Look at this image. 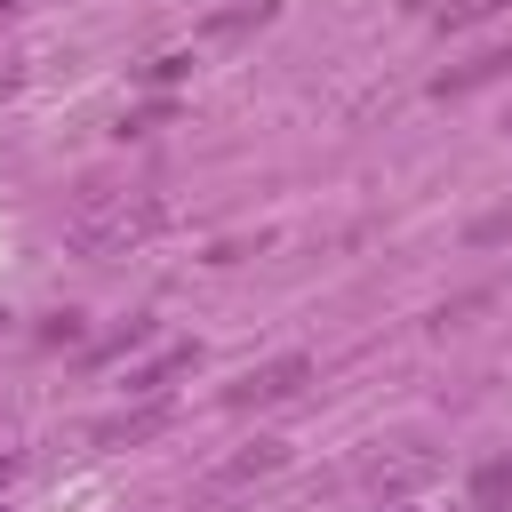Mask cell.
<instances>
[{
	"instance_id": "5b68a950",
	"label": "cell",
	"mask_w": 512,
	"mask_h": 512,
	"mask_svg": "<svg viewBox=\"0 0 512 512\" xmlns=\"http://www.w3.org/2000/svg\"><path fill=\"white\" fill-rule=\"evenodd\" d=\"M192 360H200V352H192V344H168V352H160V360H152V368H136V376H128V384H120V392H128V400H160V392H168V376H184V368H192Z\"/></svg>"
},
{
	"instance_id": "5bb4252c",
	"label": "cell",
	"mask_w": 512,
	"mask_h": 512,
	"mask_svg": "<svg viewBox=\"0 0 512 512\" xmlns=\"http://www.w3.org/2000/svg\"><path fill=\"white\" fill-rule=\"evenodd\" d=\"M400 512H416V504H400Z\"/></svg>"
},
{
	"instance_id": "4fadbf2b",
	"label": "cell",
	"mask_w": 512,
	"mask_h": 512,
	"mask_svg": "<svg viewBox=\"0 0 512 512\" xmlns=\"http://www.w3.org/2000/svg\"><path fill=\"white\" fill-rule=\"evenodd\" d=\"M8 480H16V464H0V488H8Z\"/></svg>"
},
{
	"instance_id": "8992f818",
	"label": "cell",
	"mask_w": 512,
	"mask_h": 512,
	"mask_svg": "<svg viewBox=\"0 0 512 512\" xmlns=\"http://www.w3.org/2000/svg\"><path fill=\"white\" fill-rule=\"evenodd\" d=\"M288 464V448L280 440H256V448H240L232 464H216V488H248V480H264V472H280Z\"/></svg>"
},
{
	"instance_id": "277c9868",
	"label": "cell",
	"mask_w": 512,
	"mask_h": 512,
	"mask_svg": "<svg viewBox=\"0 0 512 512\" xmlns=\"http://www.w3.org/2000/svg\"><path fill=\"white\" fill-rule=\"evenodd\" d=\"M160 424H168V400H136V408H120V416H104L88 440H96V448H120V440H152Z\"/></svg>"
},
{
	"instance_id": "3957f363",
	"label": "cell",
	"mask_w": 512,
	"mask_h": 512,
	"mask_svg": "<svg viewBox=\"0 0 512 512\" xmlns=\"http://www.w3.org/2000/svg\"><path fill=\"white\" fill-rule=\"evenodd\" d=\"M456 512H512V448H496V456H480L472 464V480H464V504Z\"/></svg>"
},
{
	"instance_id": "8fae6325",
	"label": "cell",
	"mask_w": 512,
	"mask_h": 512,
	"mask_svg": "<svg viewBox=\"0 0 512 512\" xmlns=\"http://www.w3.org/2000/svg\"><path fill=\"white\" fill-rule=\"evenodd\" d=\"M192 64H200V56H184V48H176V56H152V64H144V80H184Z\"/></svg>"
},
{
	"instance_id": "7c38bea8",
	"label": "cell",
	"mask_w": 512,
	"mask_h": 512,
	"mask_svg": "<svg viewBox=\"0 0 512 512\" xmlns=\"http://www.w3.org/2000/svg\"><path fill=\"white\" fill-rule=\"evenodd\" d=\"M80 336H88V328H80V312H56V320L40 328V344H80Z\"/></svg>"
},
{
	"instance_id": "52a82bcc",
	"label": "cell",
	"mask_w": 512,
	"mask_h": 512,
	"mask_svg": "<svg viewBox=\"0 0 512 512\" xmlns=\"http://www.w3.org/2000/svg\"><path fill=\"white\" fill-rule=\"evenodd\" d=\"M416 16H432L440 32H464V24H488V16H504L512 0H408Z\"/></svg>"
},
{
	"instance_id": "ba28073f",
	"label": "cell",
	"mask_w": 512,
	"mask_h": 512,
	"mask_svg": "<svg viewBox=\"0 0 512 512\" xmlns=\"http://www.w3.org/2000/svg\"><path fill=\"white\" fill-rule=\"evenodd\" d=\"M512 72V48H488V56H472L464 72H440V96H464V88H480V80H504Z\"/></svg>"
},
{
	"instance_id": "30bf717a",
	"label": "cell",
	"mask_w": 512,
	"mask_h": 512,
	"mask_svg": "<svg viewBox=\"0 0 512 512\" xmlns=\"http://www.w3.org/2000/svg\"><path fill=\"white\" fill-rule=\"evenodd\" d=\"M472 248H496V240H512V200L504 208H488V216H472V232H464Z\"/></svg>"
},
{
	"instance_id": "9c48e42d",
	"label": "cell",
	"mask_w": 512,
	"mask_h": 512,
	"mask_svg": "<svg viewBox=\"0 0 512 512\" xmlns=\"http://www.w3.org/2000/svg\"><path fill=\"white\" fill-rule=\"evenodd\" d=\"M416 472H432V456H376V464H368V480H376V488H408Z\"/></svg>"
},
{
	"instance_id": "9a60e30c",
	"label": "cell",
	"mask_w": 512,
	"mask_h": 512,
	"mask_svg": "<svg viewBox=\"0 0 512 512\" xmlns=\"http://www.w3.org/2000/svg\"><path fill=\"white\" fill-rule=\"evenodd\" d=\"M0 512H8V504H0Z\"/></svg>"
},
{
	"instance_id": "7a4b0ae2",
	"label": "cell",
	"mask_w": 512,
	"mask_h": 512,
	"mask_svg": "<svg viewBox=\"0 0 512 512\" xmlns=\"http://www.w3.org/2000/svg\"><path fill=\"white\" fill-rule=\"evenodd\" d=\"M304 384H312V360H304V352H280V360H264V368L232 376V384H224V400H232V408H272V400H296Z\"/></svg>"
},
{
	"instance_id": "6da1fadb",
	"label": "cell",
	"mask_w": 512,
	"mask_h": 512,
	"mask_svg": "<svg viewBox=\"0 0 512 512\" xmlns=\"http://www.w3.org/2000/svg\"><path fill=\"white\" fill-rule=\"evenodd\" d=\"M160 224H168V208H160L152 192H96V200H80V208H72L64 240H72L88 264H112V256H136Z\"/></svg>"
}]
</instances>
